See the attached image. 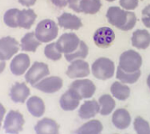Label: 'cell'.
<instances>
[{"label":"cell","mask_w":150,"mask_h":134,"mask_svg":"<svg viewBox=\"0 0 150 134\" xmlns=\"http://www.w3.org/2000/svg\"><path fill=\"white\" fill-rule=\"evenodd\" d=\"M147 84H148V86H149V88L150 90V74L149 75L148 79H147Z\"/></svg>","instance_id":"cell-40"},{"label":"cell","mask_w":150,"mask_h":134,"mask_svg":"<svg viewBox=\"0 0 150 134\" xmlns=\"http://www.w3.org/2000/svg\"><path fill=\"white\" fill-rule=\"evenodd\" d=\"M51 2L57 7L62 8L68 4V0H51Z\"/></svg>","instance_id":"cell-36"},{"label":"cell","mask_w":150,"mask_h":134,"mask_svg":"<svg viewBox=\"0 0 150 134\" xmlns=\"http://www.w3.org/2000/svg\"><path fill=\"white\" fill-rule=\"evenodd\" d=\"M89 54V47L88 46L85 44L84 41L81 40L80 41V44H79V47H77L76 50H75L74 52L70 53V54H65V59L71 62L75 60H78V59H85L87 57Z\"/></svg>","instance_id":"cell-28"},{"label":"cell","mask_w":150,"mask_h":134,"mask_svg":"<svg viewBox=\"0 0 150 134\" xmlns=\"http://www.w3.org/2000/svg\"><path fill=\"white\" fill-rule=\"evenodd\" d=\"M37 18L36 13L32 9L21 10L18 13V27L24 29H30Z\"/></svg>","instance_id":"cell-20"},{"label":"cell","mask_w":150,"mask_h":134,"mask_svg":"<svg viewBox=\"0 0 150 134\" xmlns=\"http://www.w3.org/2000/svg\"><path fill=\"white\" fill-rule=\"evenodd\" d=\"M81 2L82 0H68V4L69 8L72 9L74 11L80 13L81 12V8H80Z\"/></svg>","instance_id":"cell-35"},{"label":"cell","mask_w":150,"mask_h":134,"mask_svg":"<svg viewBox=\"0 0 150 134\" xmlns=\"http://www.w3.org/2000/svg\"><path fill=\"white\" fill-rule=\"evenodd\" d=\"M4 114H5L4 107L0 104V127H1V123H2V120H3V118H4Z\"/></svg>","instance_id":"cell-38"},{"label":"cell","mask_w":150,"mask_h":134,"mask_svg":"<svg viewBox=\"0 0 150 134\" xmlns=\"http://www.w3.org/2000/svg\"><path fill=\"white\" fill-rule=\"evenodd\" d=\"M134 129L137 134H150L149 124L142 117L135 118L134 121Z\"/></svg>","instance_id":"cell-31"},{"label":"cell","mask_w":150,"mask_h":134,"mask_svg":"<svg viewBox=\"0 0 150 134\" xmlns=\"http://www.w3.org/2000/svg\"><path fill=\"white\" fill-rule=\"evenodd\" d=\"M132 45L138 49H147L150 46V33L147 30H136L132 36Z\"/></svg>","instance_id":"cell-19"},{"label":"cell","mask_w":150,"mask_h":134,"mask_svg":"<svg viewBox=\"0 0 150 134\" xmlns=\"http://www.w3.org/2000/svg\"><path fill=\"white\" fill-rule=\"evenodd\" d=\"M62 79L59 76H49L43 78L39 83H37L33 87L41 92L53 94L59 91L62 87Z\"/></svg>","instance_id":"cell-12"},{"label":"cell","mask_w":150,"mask_h":134,"mask_svg":"<svg viewBox=\"0 0 150 134\" xmlns=\"http://www.w3.org/2000/svg\"><path fill=\"white\" fill-rule=\"evenodd\" d=\"M111 93L112 97L120 101H126L130 97L131 90L127 85L120 82H115L111 86Z\"/></svg>","instance_id":"cell-24"},{"label":"cell","mask_w":150,"mask_h":134,"mask_svg":"<svg viewBox=\"0 0 150 134\" xmlns=\"http://www.w3.org/2000/svg\"><path fill=\"white\" fill-rule=\"evenodd\" d=\"M114 39L115 33L113 30L106 26L98 28L93 35V40L95 44L100 48L109 47L112 44Z\"/></svg>","instance_id":"cell-11"},{"label":"cell","mask_w":150,"mask_h":134,"mask_svg":"<svg viewBox=\"0 0 150 134\" xmlns=\"http://www.w3.org/2000/svg\"><path fill=\"white\" fill-rule=\"evenodd\" d=\"M34 130L36 134H59V125L54 120L45 118L36 124Z\"/></svg>","instance_id":"cell-18"},{"label":"cell","mask_w":150,"mask_h":134,"mask_svg":"<svg viewBox=\"0 0 150 134\" xmlns=\"http://www.w3.org/2000/svg\"><path fill=\"white\" fill-rule=\"evenodd\" d=\"M102 6L100 0H82L80 8L81 12L85 14H96Z\"/></svg>","instance_id":"cell-29"},{"label":"cell","mask_w":150,"mask_h":134,"mask_svg":"<svg viewBox=\"0 0 150 134\" xmlns=\"http://www.w3.org/2000/svg\"><path fill=\"white\" fill-rule=\"evenodd\" d=\"M30 66V58L25 54H19L15 56L10 64L11 71L15 75L25 74Z\"/></svg>","instance_id":"cell-13"},{"label":"cell","mask_w":150,"mask_h":134,"mask_svg":"<svg viewBox=\"0 0 150 134\" xmlns=\"http://www.w3.org/2000/svg\"><path fill=\"white\" fill-rule=\"evenodd\" d=\"M77 98L88 99L91 98L96 92V86L92 81L89 79L76 80L70 85L69 89Z\"/></svg>","instance_id":"cell-4"},{"label":"cell","mask_w":150,"mask_h":134,"mask_svg":"<svg viewBox=\"0 0 150 134\" xmlns=\"http://www.w3.org/2000/svg\"><path fill=\"white\" fill-rule=\"evenodd\" d=\"M112 125L119 130L127 129L132 122V118L129 111L126 109H118L114 111L112 118Z\"/></svg>","instance_id":"cell-14"},{"label":"cell","mask_w":150,"mask_h":134,"mask_svg":"<svg viewBox=\"0 0 150 134\" xmlns=\"http://www.w3.org/2000/svg\"><path fill=\"white\" fill-rule=\"evenodd\" d=\"M5 68V61H1L0 60V74L3 73Z\"/></svg>","instance_id":"cell-39"},{"label":"cell","mask_w":150,"mask_h":134,"mask_svg":"<svg viewBox=\"0 0 150 134\" xmlns=\"http://www.w3.org/2000/svg\"><path fill=\"white\" fill-rule=\"evenodd\" d=\"M120 4L123 9L131 11L138 7L139 2L138 0H120Z\"/></svg>","instance_id":"cell-33"},{"label":"cell","mask_w":150,"mask_h":134,"mask_svg":"<svg viewBox=\"0 0 150 134\" xmlns=\"http://www.w3.org/2000/svg\"><path fill=\"white\" fill-rule=\"evenodd\" d=\"M19 10L18 9H10L7 11H5L4 15V22L6 25L11 28L18 27V13Z\"/></svg>","instance_id":"cell-30"},{"label":"cell","mask_w":150,"mask_h":134,"mask_svg":"<svg viewBox=\"0 0 150 134\" xmlns=\"http://www.w3.org/2000/svg\"><path fill=\"white\" fill-rule=\"evenodd\" d=\"M80 39L78 36L74 32L63 33L58 40L55 42L58 50L64 54H70L77 49L80 44Z\"/></svg>","instance_id":"cell-7"},{"label":"cell","mask_w":150,"mask_h":134,"mask_svg":"<svg viewBox=\"0 0 150 134\" xmlns=\"http://www.w3.org/2000/svg\"><path fill=\"white\" fill-rule=\"evenodd\" d=\"M26 107L31 115L36 118L41 117L45 112V104L38 97H32L26 102Z\"/></svg>","instance_id":"cell-22"},{"label":"cell","mask_w":150,"mask_h":134,"mask_svg":"<svg viewBox=\"0 0 150 134\" xmlns=\"http://www.w3.org/2000/svg\"><path fill=\"white\" fill-rule=\"evenodd\" d=\"M104 129L102 123L98 119H92L82 126H80L76 132V134H101Z\"/></svg>","instance_id":"cell-23"},{"label":"cell","mask_w":150,"mask_h":134,"mask_svg":"<svg viewBox=\"0 0 150 134\" xmlns=\"http://www.w3.org/2000/svg\"><path fill=\"white\" fill-rule=\"evenodd\" d=\"M58 25L69 30H78L83 25L82 20L77 16L68 12H64L58 17Z\"/></svg>","instance_id":"cell-16"},{"label":"cell","mask_w":150,"mask_h":134,"mask_svg":"<svg viewBox=\"0 0 150 134\" xmlns=\"http://www.w3.org/2000/svg\"><path fill=\"white\" fill-rule=\"evenodd\" d=\"M91 73L97 79L103 81L108 80L114 75V62L106 57H100L93 62L91 66Z\"/></svg>","instance_id":"cell-2"},{"label":"cell","mask_w":150,"mask_h":134,"mask_svg":"<svg viewBox=\"0 0 150 134\" xmlns=\"http://www.w3.org/2000/svg\"><path fill=\"white\" fill-rule=\"evenodd\" d=\"M106 18L111 25L122 30H132L137 21V18L133 11L123 10L117 6H112L106 12Z\"/></svg>","instance_id":"cell-1"},{"label":"cell","mask_w":150,"mask_h":134,"mask_svg":"<svg viewBox=\"0 0 150 134\" xmlns=\"http://www.w3.org/2000/svg\"><path fill=\"white\" fill-rule=\"evenodd\" d=\"M58 25L51 19H43L35 28V36L41 43H48L58 35Z\"/></svg>","instance_id":"cell-3"},{"label":"cell","mask_w":150,"mask_h":134,"mask_svg":"<svg viewBox=\"0 0 150 134\" xmlns=\"http://www.w3.org/2000/svg\"><path fill=\"white\" fill-rule=\"evenodd\" d=\"M91 73L89 63L82 59L75 60L71 61V64L69 66L66 75L71 79L76 78H84L87 77Z\"/></svg>","instance_id":"cell-10"},{"label":"cell","mask_w":150,"mask_h":134,"mask_svg":"<svg viewBox=\"0 0 150 134\" xmlns=\"http://www.w3.org/2000/svg\"><path fill=\"white\" fill-rule=\"evenodd\" d=\"M41 42L36 38L34 32H28L21 39L20 47L25 52H35Z\"/></svg>","instance_id":"cell-25"},{"label":"cell","mask_w":150,"mask_h":134,"mask_svg":"<svg viewBox=\"0 0 150 134\" xmlns=\"http://www.w3.org/2000/svg\"><path fill=\"white\" fill-rule=\"evenodd\" d=\"M25 119L23 115L16 111H11L6 115L4 129L8 134H18L23 129Z\"/></svg>","instance_id":"cell-6"},{"label":"cell","mask_w":150,"mask_h":134,"mask_svg":"<svg viewBox=\"0 0 150 134\" xmlns=\"http://www.w3.org/2000/svg\"><path fill=\"white\" fill-rule=\"evenodd\" d=\"M80 99L77 98L69 90H68L60 98V105L63 111H75L80 104Z\"/></svg>","instance_id":"cell-21"},{"label":"cell","mask_w":150,"mask_h":134,"mask_svg":"<svg viewBox=\"0 0 150 134\" xmlns=\"http://www.w3.org/2000/svg\"><path fill=\"white\" fill-rule=\"evenodd\" d=\"M37 0H18V2L24 5V6H26V7H30V6H33L35 4Z\"/></svg>","instance_id":"cell-37"},{"label":"cell","mask_w":150,"mask_h":134,"mask_svg":"<svg viewBox=\"0 0 150 134\" xmlns=\"http://www.w3.org/2000/svg\"><path fill=\"white\" fill-rule=\"evenodd\" d=\"M49 75L48 66L44 62L35 61L33 66L29 68L27 73H25V79L32 86H34L40 80L45 78Z\"/></svg>","instance_id":"cell-8"},{"label":"cell","mask_w":150,"mask_h":134,"mask_svg":"<svg viewBox=\"0 0 150 134\" xmlns=\"http://www.w3.org/2000/svg\"><path fill=\"white\" fill-rule=\"evenodd\" d=\"M29 95L30 90L25 83H16L10 91V97L14 103H25Z\"/></svg>","instance_id":"cell-15"},{"label":"cell","mask_w":150,"mask_h":134,"mask_svg":"<svg viewBox=\"0 0 150 134\" xmlns=\"http://www.w3.org/2000/svg\"><path fill=\"white\" fill-rule=\"evenodd\" d=\"M44 54L47 59L52 61H59L62 58V53L58 50L55 42L47 45L44 49Z\"/></svg>","instance_id":"cell-32"},{"label":"cell","mask_w":150,"mask_h":134,"mask_svg":"<svg viewBox=\"0 0 150 134\" xmlns=\"http://www.w3.org/2000/svg\"><path fill=\"white\" fill-rule=\"evenodd\" d=\"M141 74H142L141 70H137L135 72H126L119 66L117 68L116 77L122 83L133 84V83H135L139 80Z\"/></svg>","instance_id":"cell-27"},{"label":"cell","mask_w":150,"mask_h":134,"mask_svg":"<svg viewBox=\"0 0 150 134\" xmlns=\"http://www.w3.org/2000/svg\"><path fill=\"white\" fill-rule=\"evenodd\" d=\"M142 20L144 25L148 28H150V4L147 5L142 10Z\"/></svg>","instance_id":"cell-34"},{"label":"cell","mask_w":150,"mask_h":134,"mask_svg":"<svg viewBox=\"0 0 150 134\" xmlns=\"http://www.w3.org/2000/svg\"><path fill=\"white\" fill-rule=\"evenodd\" d=\"M19 45L18 42L10 37H4L0 39V60L1 61H8L14 54L18 52Z\"/></svg>","instance_id":"cell-9"},{"label":"cell","mask_w":150,"mask_h":134,"mask_svg":"<svg viewBox=\"0 0 150 134\" xmlns=\"http://www.w3.org/2000/svg\"><path fill=\"white\" fill-rule=\"evenodd\" d=\"M142 65L141 54L134 50H127L120 57V67L126 72H135L140 70Z\"/></svg>","instance_id":"cell-5"},{"label":"cell","mask_w":150,"mask_h":134,"mask_svg":"<svg viewBox=\"0 0 150 134\" xmlns=\"http://www.w3.org/2000/svg\"><path fill=\"white\" fill-rule=\"evenodd\" d=\"M100 106L95 100L85 101L78 111V115L82 119H91L99 113Z\"/></svg>","instance_id":"cell-17"},{"label":"cell","mask_w":150,"mask_h":134,"mask_svg":"<svg viewBox=\"0 0 150 134\" xmlns=\"http://www.w3.org/2000/svg\"><path fill=\"white\" fill-rule=\"evenodd\" d=\"M98 104L100 106L99 113L102 116H107L111 114L116 106V102L111 95L105 94L98 98Z\"/></svg>","instance_id":"cell-26"},{"label":"cell","mask_w":150,"mask_h":134,"mask_svg":"<svg viewBox=\"0 0 150 134\" xmlns=\"http://www.w3.org/2000/svg\"><path fill=\"white\" fill-rule=\"evenodd\" d=\"M106 1H109V2H113V1H115V0H106Z\"/></svg>","instance_id":"cell-41"}]
</instances>
